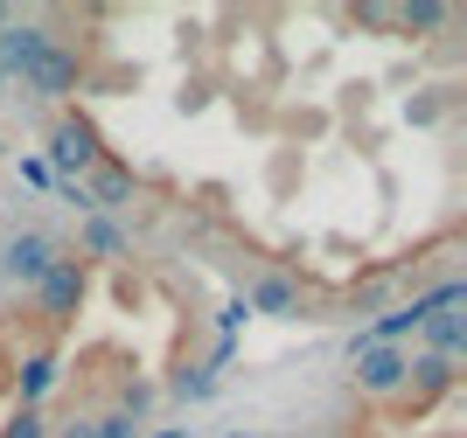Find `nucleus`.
Listing matches in <instances>:
<instances>
[{"label":"nucleus","mask_w":467,"mask_h":438,"mask_svg":"<svg viewBox=\"0 0 467 438\" xmlns=\"http://www.w3.org/2000/svg\"><path fill=\"white\" fill-rule=\"evenodd\" d=\"M105 160V139H98V126L84 112H57V126H49V153H42V168L57 174V181H84V174Z\"/></svg>","instance_id":"obj_1"},{"label":"nucleus","mask_w":467,"mask_h":438,"mask_svg":"<svg viewBox=\"0 0 467 438\" xmlns=\"http://www.w3.org/2000/svg\"><path fill=\"white\" fill-rule=\"evenodd\" d=\"M84 76H91V56H84L78 42H49L42 63L21 76V84H28V97H42V105H63V97L84 91Z\"/></svg>","instance_id":"obj_2"},{"label":"nucleus","mask_w":467,"mask_h":438,"mask_svg":"<svg viewBox=\"0 0 467 438\" xmlns=\"http://www.w3.org/2000/svg\"><path fill=\"white\" fill-rule=\"evenodd\" d=\"M84 292H91V271H84V258H57V265L36 279V300L49 321H78Z\"/></svg>","instance_id":"obj_3"},{"label":"nucleus","mask_w":467,"mask_h":438,"mask_svg":"<svg viewBox=\"0 0 467 438\" xmlns=\"http://www.w3.org/2000/svg\"><path fill=\"white\" fill-rule=\"evenodd\" d=\"M405 369H411V348H363V355H349V376L363 397H405Z\"/></svg>","instance_id":"obj_4"},{"label":"nucleus","mask_w":467,"mask_h":438,"mask_svg":"<svg viewBox=\"0 0 467 438\" xmlns=\"http://www.w3.org/2000/svg\"><path fill=\"white\" fill-rule=\"evenodd\" d=\"M49 265H57V244H49L42 229H15V237L0 244V271H7L15 286H36Z\"/></svg>","instance_id":"obj_5"},{"label":"nucleus","mask_w":467,"mask_h":438,"mask_svg":"<svg viewBox=\"0 0 467 438\" xmlns=\"http://www.w3.org/2000/svg\"><path fill=\"white\" fill-rule=\"evenodd\" d=\"M49 42H57L49 21H7V28H0V76H28Z\"/></svg>","instance_id":"obj_6"},{"label":"nucleus","mask_w":467,"mask_h":438,"mask_svg":"<svg viewBox=\"0 0 467 438\" xmlns=\"http://www.w3.org/2000/svg\"><path fill=\"white\" fill-rule=\"evenodd\" d=\"M244 306H252V313H273V321H293V313H300V286H293L286 271H265V279H252Z\"/></svg>","instance_id":"obj_7"},{"label":"nucleus","mask_w":467,"mask_h":438,"mask_svg":"<svg viewBox=\"0 0 467 438\" xmlns=\"http://www.w3.org/2000/svg\"><path fill=\"white\" fill-rule=\"evenodd\" d=\"M133 195V168H112V160H98L91 181H84V209H119Z\"/></svg>","instance_id":"obj_8"},{"label":"nucleus","mask_w":467,"mask_h":438,"mask_svg":"<svg viewBox=\"0 0 467 438\" xmlns=\"http://www.w3.org/2000/svg\"><path fill=\"white\" fill-rule=\"evenodd\" d=\"M447 382H453V362H447V355H411V369H405V390H411V403L440 397Z\"/></svg>","instance_id":"obj_9"},{"label":"nucleus","mask_w":467,"mask_h":438,"mask_svg":"<svg viewBox=\"0 0 467 438\" xmlns=\"http://www.w3.org/2000/svg\"><path fill=\"white\" fill-rule=\"evenodd\" d=\"M461 348H467V313H461V306L432 313V321H426V355H447V362H453Z\"/></svg>","instance_id":"obj_10"},{"label":"nucleus","mask_w":467,"mask_h":438,"mask_svg":"<svg viewBox=\"0 0 467 438\" xmlns=\"http://www.w3.org/2000/svg\"><path fill=\"white\" fill-rule=\"evenodd\" d=\"M49 382H57V355H49V348H36V355L21 362V403H15V411H42Z\"/></svg>","instance_id":"obj_11"},{"label":"nucleus","mask_w":467,"mask_h":438,"mask_svg":"<svg viewBox=\"0 0 467 438\" xmlns=\"http://www.w3.org/2000/svg\"><path fill=\"white\" fill-rule=\"evenodd\" d=\"M390 21H398V28H405V36H432V28H447V7H440V0H411V7H398V15H390Z\"/></svg>","instance_id":"obj_12"},{"label":"nucleus","mask_w":467,"mask_h":438,"mask_svg":"<svg viewBox=\"0 0 467 438\" xmlns=\"http://www.w3.org/2000/svg\"><path fill=\"white\" fill-rule=\"evenodd\" d=\"M84 258H119V250H126V237H119V223H105V216H91V223H84Z\"/></svg>","instance_id":"obj_13"},{"label":"nucleus","mask_w":467,"mask_h":438,"mask_svg":"<svg viewBox=\"0 0 467 438\" xmlns=\"http://www.w3.org/2000/svg\"><path fill=\"white\" fill-rule=\"evenodd\" d=\"M0 438H49V418L42 411H15V418L0 424Z\"/></svg>","instance_id":"obj_14"},{"label":"nucleus","mask_w":467,"mask_h":438,"mask_svg":"<svg viewBox=\"0 0 467 438\" xmlns=\"http://www.w3.org/2000/svg\"><path fill=\"white\" fill-rule=\"evenodd\" d=\"M91 438H133V418H126V411H105V418L91 424Z\"/></svg>","instance_id":"obj_15"},{"label":"nucleus","mask_w":467,"mask_h":438,"mask_svg":"<svg viewBox=\"0 0 467 438\" xmlns=\"http://www.w3.org/2000/svg\"><path fill=\"white\" fill-rule=\"evenodd\" d=\"M21 181H36V188H49V181H57V174L42 168V153H28V160H21Z\"/></svg>","instance_id":"obj_16"},{"label":"nucleus","mask_w":467,"mask_h":438,"mask_svg":"<svg viewBox=\"0 0 467 438\" xmlns=\"http://www.w3.org/2000/svg\"><path fill=\"white\" fill-rule=\"evenodd\" d=\"M147 438H189V432H182V424H161V432H147Z\"/></svg>","instance_id":"obj_17"},{"label":"nucleus","mask_w":467,"mask_h":438,"mask_svg":"<svg viewBox=\"0 0 467 438\" xmlns=\"http://www.w3.org/2000/svg\"><path fill=\"white\" fill-rule=\"evenodd\" d=\"M63 438H91V424H70V432H63Z\"/></svg>","instance_id":"obj_18"},{"label":"nucleus","mask_w":467,"mask_h":438,"mask_svg":"<svg viewBox=\"0 0 467 438\" xmlns=\"http://www.w3.org/2000/svg\"><path fill=\"white\" fill-rule=\"evenodd\" d=\"M7 21H15V7H0V28H7Z\"/></svg>","instance_id":"obj_19"},{"label":"nucleus","mask_w":467,"mask_h":438,"mask_svg":"<svg viewBox=\"0 0 467 438\" xmlns=\"http://www.w3.org/2000/svg\"><path fill=\"white\" fill-rule=\"evenodd\" d=\"M231 438H252V432H231Z\"/></svg>","instance_id":"obj_20"}]
</instances>
